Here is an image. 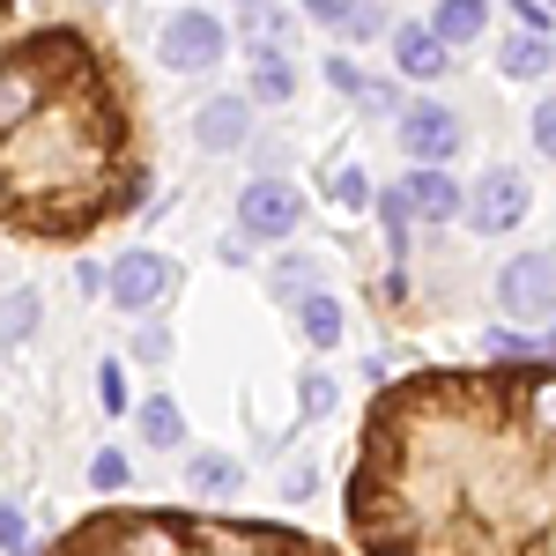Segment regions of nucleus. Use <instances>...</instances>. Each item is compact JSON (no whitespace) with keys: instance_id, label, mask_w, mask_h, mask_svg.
Listing matches in <instances>:
<instances>
[{"instance_id":"nucleus-1","label":"nucleus","mask_w":556,"mask_h":556,"mask_svg":"<svg viewBox=\"0 0 556 556\" xmlns=\"http://www.w3.org/2000/svg\"><path fill=\"white\" fill-rule=\"evenodd\" d=\"M342 513L364 556H556V364H424L371 393Z\"/></svg>"},{"instance_id":"nucleus-2","label":"nucleus","mask_w":556,"mask_h":556,"mask_svg":"<svg viewBox=\"0 0 556 556\" xmlns=\"http://www.w3.org/2000/svg\"><path fill=\"white\" fill-rule=\"evenodd\" d=\"M156 186L141 83L89 23H8L0 223L15 245H89Z\"/></svg>"},{"instance_id":"nucleus-3","label":"nucleus","mask_w":556,"mask_h":556,"mask_svg":"<svg viewBox=\"0 0 556 556\" xmlns=\"http://www.w3.org/2000/svg\"><path fill=\"white\" fill-rule=\"evenodd\" d=\"M45 556H342V542L304 534L290 519H223L172 505H104L75 519Z\"/></svg>"},{"instance_id":"nucleus-4","label":"nucleus","mask_w":556,"mask_h":556,"mask_svg":"<svg viewBox=\"0 0 556 556\" xmlns=\"http://www.w3.org/2000/svg\"><path fill=\"white\" fill-rule=\"evenodd\" d=\"M223 60H230V23H223L215 8H172V15L156 23V67H164V75L201 83Z\"/></svg>"},{"instance_id":"nucleus-5","label":"nucleus","mask_w":556,"mask_h":556,"mask_svg":"<svg viewBox=\"0 0 556 556\" xmlns=\"http://www.w3.org/2000/svg\"><path fill=\"white\" fill-rule=\"evenodd\" d=\"M497 312L505 319H527V327H556V253L549 245H527L497 267Z\"/></svg>"},{"instance_id":"nucleus-6","label":"nucleus","mask_w":556,"mask_h":556,"mask_svg":"<svg viewBox=\"0 0 556 556\" xmlns=\"http://www.w3.org/2000/svg\"><path fill=\"white\" fill-rule=\"evenodd\" d=\"M238 230H245L253 245H290L304 230V193L282 172L245 178V186H238Z\"/></svg>"},{"instance_id":"nucleus-7","label":"nucleus","mask_w":556,"mask_h":556,"mask_svg":"<svg viewBox=\"0 0 556 556\" xmlns=\"http://www.w3.org/2000/svg\"><path fill=\"white\" fill-rule=\"evenodd\" d=\"M178 298V260L149 253V245H127V253L112 260V304L127 312V319H164V304Z\"/></svg>"},{"instance_id":"nucleus-8","label":"nucleus","mask_w":556,"mask_h":556,"mask_svg":"<svg viewBox=\"0 0 556 556\" xmlns=\"http://www.w3.org/2000/svg\"><path fill=\"white\" fill-rule=\"evenodd\" d=\"M527 208H534V186H527L513 164H490L482 178H468V230H482V238L519 230Z\"/></svg>"},{"instance_id":"nucleus-9","label":"nucleus","mask_w":556,"mask_h":556,"mask_svg":"<svg viewBox=\"0 0 556 556\" xmlns=\"http://www.w3.org/2000/svg\"><path fill=\"white\" fill-rule=\"evenodd\" d=\"M460 141H468V127L453 119V104H438V97H416V104H408V119H401V149H408L416 172H453Z\"/></svg>"},{"instance_id":"nucleus-10","label":"nucleus","mask_w":556,"mask_h":556,"mask_svg":"<svg viewBox=\"0 0 556 556\" xmlns=\"http://www.w3.org/2000/svg\"><path fill=\"white\" fill-rule=\"evenodd\" d=\"M253 97L245 89H215L208 104L193 112V141L208 149V156H238V149H253Z\"/></svg>"},{"instance_id":"nucleus-11","label":"nucleus","mask_w":556,"mask_h":556,"mask_svg":"<svg viewBox=\"0 0 556 556\" xmlns=\"http://www.w3.org/2000/svg\"><path fill=\"white\" fill-rule=\"evenodd\" d=\"M304 15L334 38V52H349V45H379V38L393 45V30H401L393 8H364V0H319V8H304Z\"/></svg>"},{"instance_id":"nucleus-12","label":"nucleus","mask_w":556,"mask_h":556,"mask_svg":"<svg viewBox=\"0 0 556 556\" xmlns=\"http://www.w3.org/2000/svg\"><path fill=\"white\" fill-rule=\"evenodd\" d=\"M408 186V208H416V223H468V178L460 172H408L401 178Z\"/></svg>"},{"instance_id":"nucleus-13","label":"nucleus","mask_w":556,"mask_h":556,"mask_svg":"<svg viewBox=\"0 0 556 556\" xmlns=\"http://www.w3.org/2000/svg\"><path fill=\"white\" fill-rule=\"evenodd\" d=\"M393 67H401V83H438V75L453 67V52H445L438 30L416 15V23H401V30H393Z\"/></svg>"},{"instance_id":"nucleus-14","label":"nucleus","mask_w":556,"mask_h":556,"mask_svg":"<svg viewBox=\"0 0 556 556\" xmlns=\"http://www.w3.org/2000/svg\"><path fill=\"white\" fill-rule=\"evenodd\" d=\"M549 67H556V38H534V30L497 38V75L505 83H549Z\"/></svg>"},{"instance_id":"nucleus-15","label":"nucleus","mask_w":556,"mask_h":556,"mask_svg":"<svg viewBox=\"0 0 556 556\" xmlns=\"http://www.w3.org/2000/svg\"><path fill=\"white\" fill-rule=\"evenodd\" d=\"M312 290H327V260H319V253H282L275 267H267V298H275V304L298 312Z\"/></svg>"},{"instance_id":"nucleus-16","label":"nucleus","mask_w":556,"mask_h":556,"mask_svg":"<svg viewBox=\"0 0 556 556\" xmlns=\"http://www.w3.org/2000/svg\"><path fill=\"white\" fill-rule=\"evenodd\" d=\"M424 23L438 30V45H445V52H460V45H482V38H490V8H482V0H438Z\"/></svg>"},{"instance_id":"nucleus-17","label":"nucleus","mask_w":556,"mask_h":556,"mask_svg":"<svg viewBox=\"0 0 556 556\" xmlns=\"http://www.w3.org/2000/svg\"><path fill=\"white\" fill-rule=\"evenodd\" d=\"M290 319H298V334L319 349V356H327V349H342V334H349V312H342V298H334V290H312Z\"/></svg>"},{"instance_id":"nucleus-18","label":"nucleus","mask_w":556,"mask_h":556,"mask_svg":"<svg viewBox=\"0 0 556 556\" xmlns=\"http://www.w3.org/2000/svg\"><path fill=\"white\" fill-rule=\"evenodd\" d=\"M482 364H556V327H542V334L490 327V334H482Z\"/></svg>"},{"instance_id":"nucleus-19","label":"nucleus","mask_w":556,"mask_h":556,"mask_svg":"<svg viewBox=\"0 0 556 556\" xmlns=\"http://www.w3.org/2000/svg\"><path fill=\"white\" fill-rule=\"evenodd\" d=\"M245 97H253V104H267V112H275V104H290V97H298V60H290V52H253Z\"/></svg>"},{"instance_id":"nucleus-20","label":"nucleus","mask_w":556,"mask_h":556,"mask_svg":"<svg viewBox=\"0 0 556 556\" xmlns=\"http://www.w3.org/2000/svg\"><path fill=\"white\" fill-rule=\"evenodd\" d=\"M134 430H141L149 453H178V445H186V416H178L172 393H149V401L134 408Z\"/></svg>"},{"instance_id":"nucleus-21","label":"nucleus","mask_w":556,"mask_h":556,"mask_svg":"<svg viewBox=\"0 0 556 556\" xmlns=\"http://www.w3.org/2000/svg\"><path fill=\"white\" fill-rule=\"evenodd\" d=\"M379 230H386V260H393V267H408V253H416V245H408V230H416V208H408V186H401V178H393V186H386L379 193Z\"/></svg>"},{"instance_id":"nucleus-22","label":"nucleus","mask_w":556,"mask_h":556,"mask_svg":"<svg viewBox=\"0 0 556 556\" xmlns=\"http://www.w3.org/2000/svg\"><path fill=\"white\" fill-rule=\"evenodd\" d=\"M38 290H23V282H15V290H8V356H23V349L38 342Z\"/></svg>"},{"instance_id":"nucleus-23","label":"nucleus","mask_w":556,"mask_h":556,"mask_svg":"<svg viewBox=\"0 0 556 556\" xmlns=\"http://www.w3.org/2000/svg\"><path fill=\"white\" fill-rule=\"evenodd\" d=\"M52 542H30V513H23V497H8L0 505V556H45Z\"/></svg>"},{"instance_id":"nucleus-24","label":"nucleus","mask_w":556,"mask_h":556,"mask_svg":"<svg viewBox=\"0 0 556 556\" xmlns=\"http://www.w3.org/2000/svg\"><path fill=\"white\" fill-rule=\"evenodd\" d=\"M186 482H193V490H238L245 468H238L230 453H193V460H186Z\"/></svg>"},{"instance_id":"nucleus-25","label":"nucleus","mask_w":556,"mask_h":556,"mask_svg":"<svg viewBox=\"0 0 556 556\" xmlns=\"http://www.w3.org/2000/svg\"><path fill=\"white\" fill-rule=\"evenodd\" d=\"M327 408H334V371H327V364H304V379H298V416H304V424H319Z\"/></svg>"},{"instance_id":"nucleus-26","label":"nucleus","mask_w":556,"mask_h":556,"mask_svg":"<svg viewBox=\"0 0 556 556\" xmlns=\"http://www.w3.org/2000/svg\"><path fill=\"white\" fill-rule=\"evenodd\" d=\"M89 482H97V490H127L134 460L119 453V445H97V453H89Z\"/></svg>"},{"instance_id":"nucleus-27","label":"nucleus","mask_w":556,"mask_h":556,"mask_svg":"<svg viewBox=\"0 0 556 556\" xmlns=\"http://www.w3.org/2000/svg\"><path fill=\"white\" fill-rule=\"evenodd\" d=\"M327 89H342V97H356V104L371 97V75L356 67V52H327Z\"/></svg>"},{"instance_id":"nucleus-28","label":"nucleus","mask_w":556,"mask_h":556,"mask_svg":"<svg viewBox=\"0 0 556 556\" xmlns=\"http://www.w3.org/2000/svg\"><path fill=\"white\" fill-rule=\"evenodd\" d=\"M97 401H104V416H134V408H141L127 393V371H119V364H97Z\"/></svg>"},{"instance_id":"nucleus-29","label":"nucleus","mask_w":556,"mask_h":556,"mask_svg":"<svg viewBox=\"0 0 556 556\" xmlns=\"http://www.w3.org/2000/svg\"><path fill=\"white\" fill-rule=\"evenodd\" d=\"M327 193H334V208H379V193H371V178L356 172V164H342Z\"/></svg>"},{"instance_id":"nucleus-30","label":"nucleus","mask_w":556,"mask_h":556,"mask_svg":"<svg viewBox=\"0 0 556 556\" xmlns=\"http://www.w3.org/2000/svg\"><path fill=\"white\" fill-rule=\"evenodd\" d=\"M164 356H172V327H164V319L134 327V364H164Z\"/></svg>"},{"instance_id":"nucleus-31","label":"nucleus","mask_w":556,"mask_h":556,"mask_svg":"<svg viewBox=\"0 0 556 556\" xmlns=\"http://www.w3.org/2000/svg\"><path fill=\"white\" fill-rule=\"evenodd\" d=\"M513 30H534V38H556V8H549V0H513Z\"/></svg>"},{"instance_id":"nucleus-32","label":"nucleus","mask_w":556,"mask_h":556,"mask_svg":"<svg viewBox=\"0 0 556 556\" xmlns=\"http://www.w3.org/2000/svg\"><path fill=\"white\" fill-rule=\"evenodd\" d=\"M527 127H534V149H542V156L556 164V89L542 97V104H534V119H527Z\"/></svg>"},{"instance_id":"nucleus-33","label":"nucleus","mask_w":556,"mask_h":556,"mask_svg":"<svg viewBox=\"0 0 556 556\" xmlns=\"http://www.w3.org/2000/svg\"><path fill=\"white\" fill-rule=\"evenodd\" d=\"M75 290L83 298H112V267L104 260H75Z\"/></svg>"},{"instance_id":"nucleus-34","label":"nucleus","mask_w":556,"mask_h":556,"mask_svg":"<svg viewBox=\"0 0 556 556\" xmlns=\"http://www.w3.org/2000/svg\"><path fill=\"white\" fill-rule=\"evenodd\" d=\"M215 260H223V267H253V238H245V230H230V238L215 245Z\"/></svg>"},{"instance_id":"nucleus-35","label":"nucleus","mask_w":556,"mask_h":556,"mask_svg":"<svg viewBox=\"0 0 556 556\" xmlns=\"http://www.w3.org/2000/svg\"><path fill=\"white\" fill-rule=\"evenodd\" d=\"M312 490H319V475H312V460H298L290 482H282V497H312Z\"/></svg>"}]
</instances>
